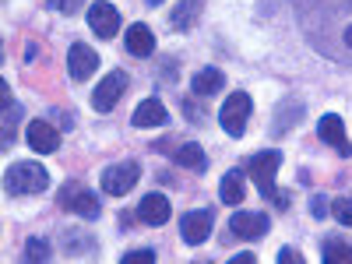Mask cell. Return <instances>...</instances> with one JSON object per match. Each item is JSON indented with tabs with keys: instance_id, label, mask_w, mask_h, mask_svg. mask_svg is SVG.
Instances as JSON below:
<instances>
[{
	"instance_id": "3957f363",
	"label": "cell",
	"mask_w": 352,
	"mask_h": 264,
	"mask_svg": "<svg viewBox=\"0 0 352 264\" xmlns=\"http://www.w3.org/2000/svg\"><path fill=\"white\" fill-rule=\"evenodd\" d=\"M278 166H282V152L278 148H264V152L250 155V162H247V173H250V180L257 184V190H261L264 201L278 197V187H275Z\"/></svg>"
},
{
	"instance_id": "7402d4cb",
	"label": "cell",
	"mask_w": 352,
	"mask_h": 264,
	"mask_svg": "<svg viewBox=\"0 0 352 264\" xmlns=\"http://www.w3.org/2000/svg\"><path fill=\"white\" fill-rule=\"evenodd\" d=\"M243 173L247 169H232V173H226L222 176V184H219V197L226 201V204H243V197H247V187H243Z\"/></svg>"
},
{
	"instance_id": "f546056e",
	"label": "cell",
	"mask_w": 352,
	"mask_h": 264,
	"mask_svg": "<svg viewBox=\"0 0 352 264\" xmlns=\"http://www.w3.org/2000/svg\"><path fill=\"white\" fill-rule=\"evenodd\" d=\"M81 4H85V0H60V8H56V11H64V14H78V11H81Z\"/></svg>"
},
{
	"instance_id": "ffe728a7",
	"label": "cell",
	"mask_w": 352,
	"mask_h": 264,
	"mask_svg": "<svg viewBox=\"0 0 352 264\" xmlns=\"http://www.w3.org/2000/svg\"><path fill=\"white\" fill-rule=\"evenodd\" d=\"M201 11H204V0H180V4L169 11V28L173 32H190L201 18Z\"/></svg>"
},
{
	"instance_id": "6da1fadb",
	"label": "cell",
	"mask_w": 352,
	"mask_h": 264,
	"mask_svg": "<svg viewBox=\"0 0 352 264\" xmlns=\"http://www.w3.org/2000/svg\"><path fill=\"white\" fill-rule=\"evenodd\" d=\"M307 39L338 64H352V0H296Z\"/></svg>"
},
{
	"instance_id": "4fadbf2b",
	"label": "cell",
	"mask_w": 352,
	"mask_h": 264,
	"mask_svg": "<svg viewBox=\"0 0 352 264\" xmlns=\"http://www.w3.org/2000/svg\"><path fill=\"white\" fill-rule=\"evenodd\" d=\"M307 116V106H303V99H296V96H285L282 102H278V109H275V116H272V138H282V134H289L292 127H296L300 120Z\"/></svg>"
},
{
	"instance_id": "2e32d148",
	"label": "cell",
	"mask_w": 352,
	"mask_h": 264,
	"mask_svg": "<svg viewBox=\"0 0 352 264\" xmlns=\"http://www.w3.org/2000/svg\"><path fill=\"white\" fill-rule=\"evenodd\" d=\"M169 197H162V194H144L141 197V204H138V219L144 222V226H162V222H169Z\"/></svg>"
},
{
	"instance_id": "cb8c5ba5",
	"label": "cell",
	"mask_w": 352,
	"mask_h": 264,
	"mask_svg": "<svg viewBox=\"0 0 352 264\" xmlns=\"http://www.w3.org/2000/svg\"><path fill=\"white\" fill-rule=\"evenodd\" d=\"M53 254H50V240H43V236H32L25 243V254H21V261H28V264H39V261H50Z\"/></svg>"
},
{
	"instance_id": "ba28073f",
	"label": "cell",
	"mask_w": 352,
	"mask_h": 264,
	"mask_svg": "<svg viewBox=\"0 0 352 264\" xmlns=\"http://www.w3.org/2000/svg\"><path fill=\"white\" fill-rule=\"evenodd\" d=\"M131 88V78H127V71H109L102 81H99V88L92 92V106H96V113H113V106L120 102V96Z\"/></svg>"
},
{
	"instance_id": "603a6c76",
	"label": "cell",
	"mask_w": 352,
	"mask_h": 264,
	"mask_svg": "<svg viewBox=\"0 0 352 264\" xmlns=\"http://www.w3.org/2000/svg\"><path fill=\"white\" fill-rule=\"evenodd\" d=\"M320 257L328 264H352V243L342 236H324L320 240Z\"/></svg>"
},
{
	"instance_id": "d6986e66",
	"label": "cell",
	"mask_w": 352,
	"mask_h": 264,
	"mask_svg": "<svg viewBox=\"0 0 352 264\" xmlns=\"http://www.w3.org/2000/svg\"><path fill=\"white\" fill-rule=\"evenodd\" d=\"M0 96H4V124H0V148H11L14 131H18V120H21V106H18V102H11V88H8V81H0Z\"/></svg>"
},
{
	"instance_id": "484cf974",
	"label": "cell",
	"mask_w": 352,
	"mask_h": 264,
	"mask_svg": "<svg viewBox=\"0 0 352 264\" xmlns=\"http://www.w3.org/2000/svg\"><path fill=\"white\" fill-rule=\"evenodd\" d=\"M120 264H155V250H148V247L131 250V254H124V257H120Z\"/></svg>"
},
{
	"instance_id": "d6a6232c",
	"label": "cell",
	"mask_w": 352,
	"mask_h": 264,
	"mask_svg": "<svg viewBox=\"0 0 352 264\" xmlns=\"http://www.w3.org/2000/svg\"><path fill=\"white\" fill-rule=\"evenodd\" d=\"M148 4H152V8H155V4H162V0H148Z\"/></svg>"
},
{
	"instance_id": "f1b7e54d",
	"label": "cell",
	"mask_w": 352,
	"mask_h": 264,
	"mask_svg": "<svg viewBox=\"0 0 352 264\" xmlns=\"http://www.w3.org/2000/svg\"><path fill=\"white\" fill-rule=\"evenodd\" d=\"M278 264H303V257L292 250V247H282V250H278Z\"/></svg>"
},
{
	"instance_id": "44dd1931",
	"label": "cell",
	"mask_w": 352,
	"mask_h": 264,
	"mask_svg": "<svg viewBox=\"0 0 352 264\" xmlns=\"http://www.w3.org/2000/svg\"><path fill=\"white\" fill-rule=\"evenodd\" d=\"M226 88V74L219 67H201L194 78H190V92L197 99H208V96H219Z\"/></svg>"
},
{
	"instance_id": "277c9868",
	"label": "cell",
	"mask_w": 352,
	"mask_h": 264,
	"mask_svg": "<svg viewBox=\"0 0 352 264\" xmlns=\"http://www.w3.org/2000/svg\"><path fill=\"white\" fill-rule=\"evenodd\" d=\"M60 208L92 222V219H99V212H102V201H99L96 190H88L81 180H67V184L60 187Z\"/></svg>"
},
{
	"instance_id": "4dcf8cb0",
	"label": "cell",
	"mask_w": 352,
	"mask_h": 264,
	"mask_svg": "<svg viewBox=\"0 0 352 264\" xmlns=\"http://www.w3.org/2000/svg\"><path fill=\"white\" fill-rule=\"evenodd\" d=\"M257 257L254 254H236V257H229V264H254Z\"/></svg>"
},
{
	"instance_id": "ac0fdd59",
	"label": "cell",
	"mask_w": 352,
	"mask_h": 264,
	"mask_svg": "<svg viewBox=\"0 0 352 264\" xmlns=\"http://www.w3.org/2000/svg\"><path fill=\"white\" fill-rule=\"evenodd\" d=\"M127 53L131 56H141V60H148V56L155 53V32L144 21H134L127 28Z\"/></svg>"
},
{
	"instance_id": "9a60e30c",
	"label": "cell",
	"mask_w": 352,
	"mask_h": 264,
	"mask_svg": "<svg viewBox=\"0 0 352 264\" xmlns=\"http://www.w3.org/2000/svg\"><path fill=\"white\" fill-rule=\"evenodd\" d=\"M180 236H184V243L201 247L212 236V212H187L180 219Z\"/></svg>"
},
{
	"instance_id": "7a4b0ae2",
	"label": "cell",
	"mask_w": 352,
	"mask_h": 264,
	"mask_svg": "<svg viewBox=\"0 0 352 264\" xmlns=\"http://www.w3.org/2000/svg\"><path fill=\"white\" fill-rule=\"evenodd\" d=\"M4 187H8V194H14V197L43 194V190L50 187V173H46L39 162H14V166H8V173H4Z\"/></svg>"
},
{
	"instance_id": "7c38bea8",
	"label": "cell",
	"mask_w": 352,
	"mask_h": 264,
	"mask_svg": "<svg viewBox=\"0 0 352 264\" xmlns=\"http://www.w3.org/2000/svg\"><path fill=\"white\" fill-rule=\"evenodd\" d=\"M96 67H99V53L88 46V43H74L67 50V74L74 81H88V78L96 74Z\"/></svg>"
},
{
	"instance_id": "52a82bcc",
	"label": "cell",
	"mask_w": 352,
	"mask_h": 264,
	"mask_svg": "<svg viewBox=\"0 0 352 264\" xmlns=\"http://www.w3.org/2000/svg\"><path fill=\"white\" fill-rule=\"evenodd\" d=\"M138 180H141V166H138L134 159H127V162H113V166H106L99 187H102V194L120 197V194H127Z\"/></svg>"
},
{
	"instance_id": "5bb4252c",
	"label": "cell",
	"mask_w": 352,
	"mask_h": 264,
	"mask_svg": "<svg viewBox=\"0 0 352 264\" xmlns=\"http://www.w3.org/2000/svg\"><path fill=\"white\" fill-rule=\"evenodd\" d=\"M268 215L264 212H236L229 219V229H232V236H240V240H261L264 232H268Z\"/></svg>"
},
{
	"instance_id": "30bf717a",
	"label": "cell",
	"mask_w": 352,
	"mask_h": 264,
	"mask_svg": "<svg viewBox=\"0 0 352 264\" xmlns=\"http://www.w3.org/2000/svg\"><path fill=\"white\" fill-rule=\"evenodd\" d=\"M25 138H28V148L36 155H53L60 148V127H53L50 120H32L25 127Z\"/></svg>"
},
{
	"instance_id": "8fae6325",
	"label": "cell",
	"mask_w": 352,
	"mask_h": 264,
	"mask_svg": "<svg viewBox=\"0 0 352 264\" xmlns=\"http://www.w3.org/2000/svg\"><path fill=\"white\" fill-rule=\"evenodd\" d=\"M317 138L324 144H331L338 155H352V144L345 138V120L338 113H324V116H320V120H317Z\"/></svg>"
},
{
	"instance_id": "e0dca14e",
	"label": "cell",
	"mask_w": 352,
	"mask_h": 264,
	"mask_svg": "<svg viewBox=\"0 0 352 264\" xmlns=\"http://www.w3.org/2000/svg\"><path fill=\"white\" fill-rule=\"evenodd\" d=\"M131 124L141 127V131H148V127H166V124H169V113H166V106H162L159 99H144V102H138V109H134V116H131Z\"/></svg>"
},
{
	"instance_id": "83f0119b",
	"label": "cell",
	"mask_w": 352,
	"mask_h": 264,
	"mask_svg": "<svg viewBox=\"0 0 352 264\" xmlns=\"http://www.w3.org/2000/svg\"><path fill=\"white\" fill-rule=\"evenodd\" d=\"M53 120H56V127H60V131H74V116L67 109H53Z\"/></svg>"
},
{
	"instance_id": "d4e9b609",
	"label": "cell",
	"mask_w": 352,
	"mask_h": 264,
	"mask_svg": "<svg viewBox=\"0 0 352 264\" xmlns=\"http://www.w3.org/2000/svg\"><path fill=\"white\" fill-rule=\"evenodd\" d=\"M331 215H335V222H338V226H352V194H345V197H335V201H331Z\"/></svg>"
},
{
	"instance_id": "1f68e13d",
	"label": "cell",
	"mask_w": 352,
	"mask_h": 264,
	"mask_svg": "<svg viewBox=\"0 0 352 264\" xmlns=\"http://www.w3.org/2000/svg\"><path fill=\"white\" fill-rule=\"evenodd\" d=\"M131 222H134V215H131V212H120V226L131 229Z\"/></svg>"
},
{
	"instance_id": "8992f818",
	"label": "cell",
	"mask_w": 352,
	"mask_h": 264,
	"mask_svg": "<svg viewBox=\"0 0 352 264\" xmlns=\"http://www.w3.org/2000/svg\"><path fill=\"white\" fill-rule=\"evenodd\" d=\"M159 152H166L176 166H184V169H194V173H204L208 169V155H204V148L197 141H180V138H162L155 144Z\"/></svg>"
},
{
	"instance_id": "9c48e42d",
	"label": "cell",
	"mask_w": 352,
	"mask_h": 264,
	"mask_svg": "<svg viewBox=\"0 0 352 264\" xmlns=\"http://www.w3.org/2000/svg\"><path fill=\"white\" fill-rule=\"evenodd\" d=\"M88 28H92L99 39H113L116 28H120V11H116L109 0H92V4H88Z\"/></svg>"
},
{
	"instance_id": "4316f807",
	"label": "cell",
	"mask_w": 352,
	"mask_h": 264,
	"mask_svg": "<svg viewBox=\"0 0 352 264\" xmlns=\"http://www.w3.org/2000/svg\"><path fill=\"white\" fill-rule=\"evenodd\" d=\"M328 212H331V204H328L324 197H310V215H314V219H324Z\"/></svg>"
},
{
	"instance_id": "5b68a950",
	"label": "cell",
	"mask_w": 352,
	"mask_h": 264,
	"mask_svg": "<svg viewBox=\"0 0 352 264\" xmlns=\"http://www.w3.org/2000/svg\"><path fill=\"white\" fill-rule=\"evenodd\" d=\"M250 113H254L250 96H247V92H232V96L222 102V109H219V124H222V131H226L229 138H243V131H247V124H250Z\"/></svg>"
}]
</instances>
